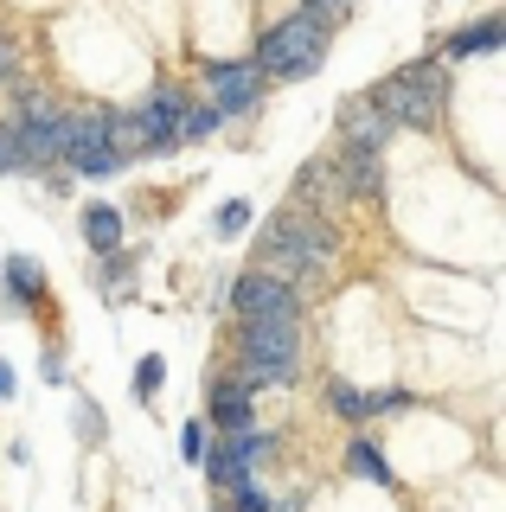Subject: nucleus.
<instances>
[{"instance_id": "21", "label": "nucleus", "mask_w": 506, "mask_h": 512, "mask_svg": "<svg viewBox=\"0 0 506 512\" xmlns=\"http://www.w3.org/2000/svg\"><path fill=\"white\" fill-rule=\"evenodd\" d=\"M161 378H167L161 359H141V365H135V397H154V391H161Z\"/></svg>"}, {"instance_id": "12", "label": "nucleus", "mask_w": 506, "mask_h": 512, "mask_svg": "<svg viewBox=\"0 0 506 512\" xmlns=\"http://www.w3.org/2000/svg\"><path fill=\"white\" fill-rule=\"evenodd\" d=\"M340 128H346L353 148H385V141H391V116L372 103V96H346V103H340Z\"/></svg>"}, {"instance_id": "18", "label": "nucleus", "mask_w": 506, "mask_h": 512, "mask_svg": "<svg viewBox=\"0 0 506 512\" xmlns=\"http://www.w3.org/2000/svg\"><path fill=\"white\" fill-rule=\"evenodd\" d=\"M327 404H334V416H346V423H359V416H366V391H353L346 378H334V384H327Z\"/></svg>"}, {"instance_id": "8", "label": "nucleus", "mask_w": 506, "mask_h": 512, "mask_svg": "<svg viewBox=\"0 0 506 512\" xmlns=\"http://www.w3.org/2000/svg\"><path fill=\"white\" fill-rule=\"evenodd\" d=\"M205 84H212V109H218V116H250V109H257V96H263V71L250 58L205 64Z\"/></svg>"}, {"instance_id": "15", "label": "nucleus", "mask_w": 506, "mask_h": 512, "mask_svg": "<svg viewBox=\"0 0 506 512\" xmlns=\"http://www.w3.org/2000/svg\"><path fill=\"white\" fill-rule=\"evenodd\" d=\"M84 237H90V250H116L122 244V212H116V205H90V212H84Z\"/></svg>"}, {"instance_id": "5", "label": "nucleus", "mask_w": 506, "mask_h": 512, "mask_svg": "<svg viewBox=\"0 0 506 512\" xmlns=\"http://www.w3.org/2000/svg\"><path fill=\"white\" fill-rule=\"evenodd\" d=\"M65 160L84 180H103V173L122 167V154L109 148V109H84V116H65Z\"/></svg>"}, {"instance_id": "20", "label": "nucleus", "mask_w": 506, "mask_h": 512, "mask_svg": "<svg viewBox=\"0 0 506 512\" xmlns=\"http://www.w3.org/2000/svg\"><path fill=\"white\" fill-rule=\"evenodd\" d=\"M7 288H13V295H39V276H33V263H20V256H13V263H7Z\"/></svg>"}, {"instance_id": "25", "label": "nucleus", "mask_w": 506, "mask_h": 512, "mask_svg": "<svg viewBox=\"0 0 506 512\" xmlns=\"http://www.w3.org/2000/svg\"><path fill=\"white\" fill-rule=\"evenodd\" d=\"M0 77H13V45L0 39Z\"/></svg>"}, {"instance_id": "10", "label": "nucleus", "mask_w": 506, "mask_h": 512, "mask_svg": "<svg viewBox=\"0 0 506 512\" xmlns=\"http://www.w3.org/2000/svg\"><path fill=\"white\" fill-rule=\"evenodd\" d=\"M334 186L346 192V199H378L385 192V167H378V148H346L334 154Z\"/></svg>"}, {"instance_id": "1", "label": "nucleus", "mask_w": 506, "mask_h": 512, "mask_svg": "<svg viewBox=\"0 0 506 512\" xmlns=\"http://www.w3.org/2000/svg\"><path fill=\"white\" fill-rule=\"evenodd\" d=\"M257 256L276 263V269H321L327 256H334V224L314 212V205H295V212H282V218L263 224Z\"/></svg>"}, {"instance_id": "9", "label": "nucleus", "mask_w": 506, "mask_h": 512, "mask_svg": "<svg viewBox=\"0 0 506 512\" xmlns=\"http://www.w3.org/2000/svg\"><path fill=\"white\" fill-rule=\"evenodd\" d=\"M270 455V436L263 429H231L225 455H205V474L218 480V487H237V480H250V468Z\"/></svg>"}, {"instance_id": "3", "label": "nucleus", "mask_w": 506, "mask_h": 512, "mask_svg": "<svg viewBox=\"0 0 506 512\" xmlns=\"http://www.w3.org/2000/svg\"><path fill=\"white\" fill-rule=\"evenodd\" d=\"M372 103L391 116V128H430L442 116V103H449V84H442L436 64H410V71H391L372 90Z\"/></svg>"}, {"instance_id": "7", "label": "nucleus", "mask_w": 506, "mask_h": 512, "mask_svg": "<svg viewBox=\"0 0 506 512\" xmlns=\"http://www.w3.org/2000/svg\"><path fill=\"white\" fill-rule=\"evenodd\" d=\"M295 378V327H244V384Z\"/></svg>"}, {"instance_id": "6", "label": "nucleus", "mask_w": 506, "mask_h": 512, "mask_svg": "<svg viewBox=\"0 0 506 512\" xmlns=\"http://www.w3.org/2000/svg\"><path fill=\"white\" fill-rule=\"evenodd\" d=\"M13 148H20V167L65 160V116H58V109H45V96H33V90L20 96V128H13Z\"/></svg>"}, {"instance_id": "23", "label": "nucleus", "mask_w": 506, "mask_h": 512, "mask_svg": "<svg viewBox=\"0 0 506 512\" xmlns=\"http://www.w3.org/2000/svg\"><path fill=\"white\" fill-rule=\"evenodd\" d=\"M391 410H410V391H385V397H366V416H391Z\"/></svg>"}, {"instance_id": "24", "label": "nucleus", "mask_w": 506, "mask_h": 512, "mask_svg": "<svg viewBox=\"0 0 506 512\" xmlns=\"http://www.w3.org/2000/svg\"><path fill=\"white\" fill-rule=\"evenodd\" d=\"M0 173H20V148H13V128H0Z\"/></svg>"}, {"instance_id": "13", "label": "nucleus", "mask_w": 506, "mask_h": 512, "mask_svg": "<svg viewBox=\"0 0 506 512\" xmlns=\"http://www.w3.org/2000/svg\"><path fill=\"white\" fill-rule=\"evenodd\" d=\"M500 45H506V26H500V13H487V20L455 32V39L442 45V58H487V52H500Z\"/></svg>"}, {"instance_id": "11", "label": "nucleus", "mask_w": 506, "mask_h": 512, "mask_svg": "<svg viewBox=\"0 0 506 512\" xmlns=\"http://www.w3.org/2000/svg\"><path fill=\"white\" fill-rule=\"evenodd\" d=\"M180 109H186V96H180V90H154L148 103L135 109V122H141V141H148V154H167V148H180V141H173V122H180Z\"/></svg>"}, {"instance_id": "2", "label": "nucleus", "mask_w": 506, "mask_h": 512, "mask_svg": "<svg viewBox=\"0 0 506 512\" xmlns=\"http://www.w3.org/2000/svg\"><path fill=\"white\" fill-rule=\"evenodd\" d=\"M321 58H327V26L308 20V13H289L282 26L263 32V45H257L250 64H257L263 77H314Z\"/></svg>"}, {"instance_id": "17", "label": "nucleus", "mask_w": 506, "mask_h": 512, "mask_svg": "<svg viewBox=\"0 0 506 512\" xmlns=\"http://www.w3.org/2000/svg\"><path fill=\"white\" fill-rule=\"evenodd\" d=\"M346 468H353V474H366V480H378V487H391V468H385V455H378L372 442H353V455H346Z\"/></svg>"}, {"instance_id": "22", "label": "nucleus", "mask_w": 506, "mask_h": 512, "mask_svg": "<svg viewBox=\"0 0 506 512\" xmlns=\"http://www.w3.org/2000/svg\"><path fill=\"white\" fill-rule=\"evenodd\" d=\"M244 224H250V205H244V199H231L225 212H218V237H244Z\"/></svg>"}, {"instance_id": "16", "label": "nucleus", "mask_w": 506, "mask_h": 512, "mask_svg": "<svg viewBox=\"0 0 506 512\" xmlns=\"http://www.w3.org/2000/svg\"><path fill=\"white\" fill-rule=\"evenodd\" d=\"M218 122H225V116H218L212 103H186V109H180V122H173V141H205Z\"/></svg>"}, {"instance_id": "4", "label": "nucleus", "mask_w": 506, "mask_h": 512, "mask_svg": "<svg viewBox=\"0 0 506 512\" xmlns=\"http://www.w3.org/2000/svg\"><path fill=\"white\" fill-rule=\"evenodd\" d=\"M231 308L244 314V327H295L302 301L282 276H237L231 282Z\"/></svg>"}, {"instance_id": "19", "label": "nucleus", "mask_w": 506, "mask_h": 512, "mask_svg": "<svg viewBox=\"0 0 506 512\" xmlns=\"http://www.w3.org/2000/svg\"><path fill=\"white\" fill-rule=\"evenodd\" d=\"M180 448H186V461L199 468V461L212 455V436H205V423H186V429H180Z\"/></svg>"}, {"instance_id": "14", "label": "nucleus", "mask_w": 506, "mask_h": 512, "mask_svg": "<svg viewBox=\"0 0 506 512\" xmlns=\"http://www.w3.org/2000/svg\"><path fill=\"white\" fill-rule=\"evenodd\" d=\"M212 423L218 429H250V384L244 378H218L212 384Z\"/></svg>"}]
</instances>
